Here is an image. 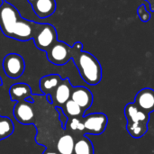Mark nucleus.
I'll return each instance as SVG.
<instances>
[{"mask_svg":"<svg viewBox=\"0 0 154 154\" xmlns=\"http://www.w3.org/2000/svg\"><path fill=\"white\" fill-rule=\"evenodd\" d=\"M42 154H60L59 152H51V151H46L45 152Z\"/></svg>","mask_w":154,"mask_h":154,"instance_id":"obj_23","label":"nucleus"},{"mask_svg":"<svg viewBox=\"0 0 154 154\" xmlns=\"http://www.w3.org/2000/svg\"><path fill=\"white\" fill-rule=\"evenodd\" d=\"M31 4L34 14L39 18H47L52 15L56 10L55 0H27Z\"/></svg>","mask_w":154,"mask_h":154,"instance_id":"obj_11","label":"nucleus"},{"mask_svg":"<svg viewBox=\"0 0 154 154\" xmlns=\"http://www.w3.org/2000/svg\"><path fill=\"white\" fill-rule=\"evenodd\" d=\"M144 1L149 4L150 11L151 12H154V0H144Z\"/></svg>","mask_w":154,"mask_h":154,"instance_id":"obj_22","label":"nucleus"},{"mask_svg":"<svg viewBox=\"0 0 154 154\" xmlns=\"http://www.w3.org/2000/svg\"><path fill=\"white\" fill-rule=\"evenodd\" d=\"M9 95L12 101H26L32 96V88L25 83H15L11 86Z\"/></svg>","mask_w":154,"mask_h":154,"instance_id":"obj_13","label":"nucleus"},{"mask_svg":"<svg viewBox=\"0 0 154 154\" xmlns=\"http://www.w3.org/2000/svg\"><path fill=\"white\" fill-rule=\"evenodd\" d=\"M1 1H2V2H5L6 0H1Z\"/></svg>","mask_w":154,"mask_h":154,"instance_id":"obj_25","label":"nucleus"},{"mask_svg":"<svg viewBox=\"0 0 154 154\" xmlns=\"http://www.w3.org/2000/svg\"><path fill=\"white\" fill-rule=\"evenodd\" d=\"M72 60L82 79L90 86H96L102 79V67L98 60L91 53L83 51V44L77 42L73 44Z\"/></svg>","mask_w":154,"mask_h":154,"instance_id":"obj_2","label":"nucleus"},{"mask_svg":"<svg viewBox=\"0 0 154 154\" xmlns=\"http://www.w3.org/2000/svg\"><path fill=\"white\" fill-rule=\"evenodd\" d=\"M17 122L23 125H29L34 119V111L28 101H19L15 104L13 111Z\"/></svg>","mask_w":154,"mask_h":154,"instance_id":"obj_9","label":"nucleus"},{"mask_svg":"<svg viewBox=\"0 0 154 154\" xmlns=\"http://www.w3.org/2000/svg\"><path fill=\"white\" fill-rule=\"evenodd\" d=\"M70 99L78 104L84 111L88 110L93 104V95L91 91L85 87H73Z\"/></svg>","mask_w":154,"mask_h":154,"instance_id":"obj_10","label":"nucleus"},{"mask_svg":"<svg viewBox=\"0 0 154 154\" xmlns=\"http://www.w3.org/2000/svg\"><path fill=\"white\" fill-rule=\"evenodd\" d=\"M61 109L68 118H82L85 113V111L71 99L67 101Z\"/></svg>","mask_w":154,"mask_h":154,"instance_id":"obj_16","label":"nucleus"},{"mask_svg":"<svg viewBox=\"0 0 154 154\" xmlns=\"http://www.w3.org/2000/svg\"><path fill=\"white\" fill-rule=\"evenodd\" d=\"M66 128L72 132L85 133V127L82 118H68Z\"/></svg>","mask_w":154,"mask_h":154,"instance_id":"obj_20","label":"nucleus"},{"mask_svg":"<svg viewBox=\"0 0 154 154\" xmlns=\"http://www.w3.org/2000/svg\"><path fill=\"white\" fill-rule=\"evenodd\" d=\"M72 88H73V86L71 85L69 78L62 79L60 85L55 89V91L51 96L52 104L56 107L61 108L65 105V103L70 99Z\"/></svg>","mask_w":154,"mask_h":154,"instance_id":"obj_7","label":"nucleus"},{"mask_svg":"<svg viewBox=\"0 0 154 154\" xmlns=\"http://www.w3.org/2000/svg\"><path fill=\"white\" fill-rule=\"evenodd\" d=\"M0 141H2V139H1V137H0Z\"/></svg>","mask_w":154,"mask_h":154,"instance_id":"obj_26","label":"nucleus"},{"mask_svg":"<svg viewBox=\"0 0 154 154\" xmlns=\"http://www.w3.org/2000/svg\"><path fill=\"white\" fill-rule=\"evenodd\" d=\"M125 116L127 123H142L148 125L150 120V115L143 112L134 103H129L125 107Z\"/></svg>","mask_w":154,"mask_h":154,"instance_id":"obj_12","label":"nucleus"},{"mask_svg":"<svg viewBox=\"0 0 154 154\" xmlns=\"http://www.w3.org/2000/svg\"><path fill=\"white\" fill-rule=\"evenodd\" d=\"M42 23L23 18L15 6L8 2L0 5V30L5 36L17 41L32 40Z\"/></svg>","mask_w":154,"mask_h":154,"instance_id":"obj_1","label":"nucleus"},{"mask_svg":"<svg viewBox=\"0 0 154 154\" xmlns=\"http://www.w3.org/2000/svg\"><path fill=\"white\" fill-rule=\"evenodd\" d=\"M85 134L99 135L106 129L108 124L107 116L103 113H93L82 117Z\"/></svg>","mask_w":154,"mask_h":154,"instance_id":"obj_4","label":"nucleus"},{"mask_svg":"<svg viewBox=\"0 0 154 154\" xmlns=\"http://www.w3.org/2000/svg\"><path fill=\"white\" fill-rule=\"evenodd\" d=\"M137 14H138V16L141 19V21L143 22V23H147V22H149L151 20V12L147 9L145 4L141 5L138 7Z\"/></svg>","mask_w":154,"mask_h":154,"instance_id":"obj_21","label":"nucleus"},{"mask_svg":"<svg viewBox=\"0 0 154 154\" xmlns=\"http://www.w3.org/2000/svg\"><path fill=\"white\" fill-rule=\"evenodd\" d=\"M32 40L39 50L47 51L57 42V31L52 24L42 23Z\"/></svg>","mask_w":154,"mask_h":154,"instance_id":"obj_5","label":"nucleus"},{"mask_svg":"<svg viewBox=\"0 0 154 154\" xmlns=\"http://www.w3.org/2000/svg\"><path fill=\"white\" fill-rule=\"evenodd\" d=\"M62 79L58 74H50L43 76L40 79V89L46 96H51L57 87L61 82Z\"/></svg>","mask_w":154,"mask_h":154,"instance_id":"obj_14","label":"nucleus"},{"mask_svg":"<svg viewBox=\"0 0 154 154\" xmlns=\"http://www.w3.org/2000/svg\"><path fill=\"white\" fill-rule=\"evenodd\" d=\"M48 60L57 66L67 64L73 56V48L68 43L58 41L46 51Z\"/></svg>","mask_w":154,"mask_h":154,"instance_id":"obj_3","label":"nucleus"},{"mask_svg":"<svg viewBox=\"0 0 154 154\" xmlns=\"http://www.w3.org/2000/svg\"><path fill=\"white\" fill-rule=\"evenodd\" d=\"M126 130L132 137L139 139L144 136L148 132V125L142 123H127Z\"/></svg>","mask_w":154,"mask_h":154,"instance_id":"obj_18","label":"nucleus"},{"mask_svg":"<svg viewBox=\"0 0 154 154\" xmlns=\"http://www.w3.org/2000/svg\"><path fill=\"white\" fill-rule=\"evenodd\" d=\"M74 146L75 140L69 134L62 135L57 143V150L60 154H73Z\"/></svg>","mask_w":154,"mask_h":154,"instance_id":"obj_15","label":"nucleus"},{"mask_svg":"<svg viewBox=\"0 0 154 154\" xmlns=\"http://www.w3.org/2000/svg\"><path fill=\"white\" fill-rule=\"evenodd\" d=\"M2 84H3V81H2V78L0 77V86H2Z\"/></svg>","mask_w":154,"mask_h":154,"instance_id":"obj_24","label":"nucleus"},{"mask_svg":"<svg viewBox=\"0 0 154 154\" xmlns=\"http://www.w3.org/2000/svg\"><path fill=\"white\" fill-rule=\"evenodd\" d=\"M14 126L9 117L0 116V137L2 140L9 137L14 133Z\"/></svg>","mask_w":154,"mask_h":154,"instance_id":"obj_19","label":"nucleus"},{"mask_svg":"<svg viewBox=\"0 0 154 154\" xmlns=\"http://www.w3.org/2000/svg\"><path fill=\"white\" fill-rule=\"evenodd\" d=\"M74 154H94V147L90 140L83 136L75 142Z\"/></svg>","mask_w":154,"mask_h":154,"instance_id":"obj_17","label":"nucleus"},{"mask_svg":"<svg viewBox=\"0 0 154 154\" xmlns=\"http://www.w3.org/2000/svg\"><path fill=\"white\" fill-rule=\"evenodd\" d=\"M134 104L147 114L154 112V90L150 88L141 89L135 96Z\"/></svg>","mask_w":154,"mask_h":154,"instance_id":"obj_8","label":"nucleus"},{"mask_svg":"<svg viewBox=\"0 0 154 154\" xmlns=\"http://www.w3.org/2000/svg\"><path fill=\"white\" fill-rule=\"evenodd\" d=\"M3 69L5 74L10 79H18L24 72V60L21 55L17 53H9L4 58Z\"/></svg>","mask_w":154,"mask_h":154,"instance_id":"obj_6","label":"nucleus"}]
</instances>
